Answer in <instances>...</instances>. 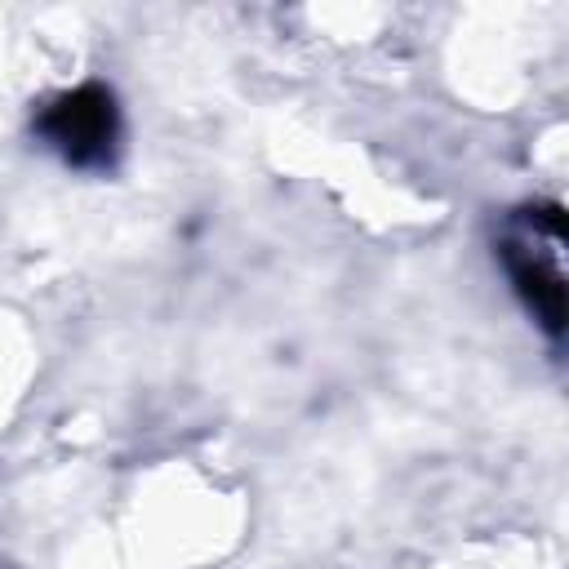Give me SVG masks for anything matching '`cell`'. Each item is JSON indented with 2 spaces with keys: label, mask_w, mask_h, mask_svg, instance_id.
<instances>
[{
  "label": "cell",
  "mask_w": 569,
  "mask_h": 569,
  "mask_svg": "<svg viewBox=\"0 0 569 569\" xmlns=\"http://www.w3.org/2000/svg\"><path fill=\"white\" fill-rule=\"evenodd\" d=\"M44 133L76 164L107 160L111 142H116V102H111V93L98 89V84H84V89L58 98L44 116Z\"/></svg>",
  "instance_id": "1"
}]
</instances>
